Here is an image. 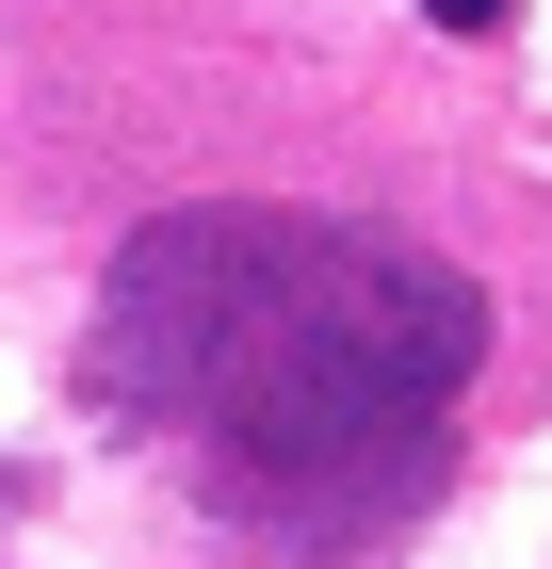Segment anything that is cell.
Wrapping results in <instances>:
<instances>
[{
	"label": "cell",
	"mask_w": 552,
	"mask_h": 569,
	"mask_svg": "<svg viewBox=\"0 0 552 569\" xmlns=\"http://www.w3.org/2000/svg\"><path fill=\"white\" fill-rule=\"evenodd\" d=\"M488 293L358 212H179L114 261L98 391L179 423L244 505L374 521L439 472Z\"/></svg>",
	"instance_id": "cell-1"
},
{
	"label": "cell",
	"mask_w": 552,
	"mask_h": 569,
	"mask_svg": "<svg viewBox=\"0 0 552 569\" xmlns=\"http://www.w3.org/2000/svg\"><path fill=\"white\" fill-rule=\"evenodd\" d=\"M423 17H439V33H504V0H423Z\"/></svg>",
	"instance_id": "cell-2"
}]
</instances>
